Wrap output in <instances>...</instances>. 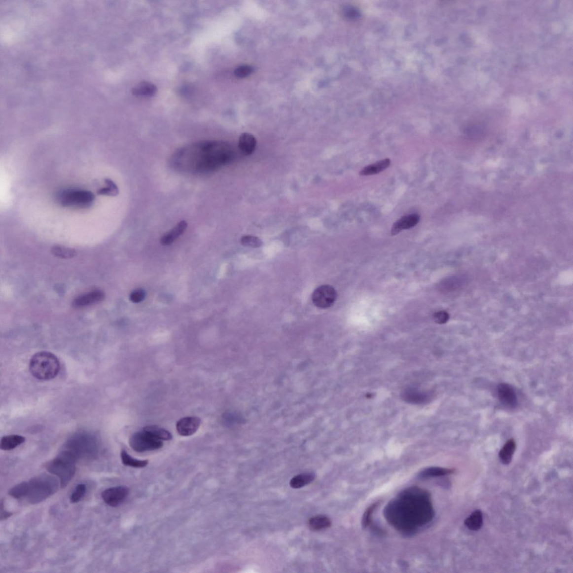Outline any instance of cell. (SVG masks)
I'll return each instance as SVG.
<instances>
[{
  "mask_svg": "<svg viewBox=\"0 0 573 573\" xmlns=\"http://www.w3.org/2000/svg\"><path fill=\"white\" fill-rule=\"evenodd\" d=\"M516 448V443L513 439H510L501 448L500 454L501 462L507 465L511 463L513 454Z\"/></svg>",
  "mask_w": 573,
  "mask_h": 573,
  "instance_id": "44dd1931",
  "label": "cell"
},
{
  "mask_svg": "<svg viewBox=\"0 0 573 573\" xmlns=\"http://www.w3.org/2000/svg\"><path fill=\"white\" fill-rule=\"evenodd\" d=\"M129 443L132 449L138 452L159 450L164 446L161 440L152 437L143 430L133 434Z\"/></svg>",
  "mask_w": 573,
  "mask_h": 573,
  "instance_id": "ba28073f",
  "label": "cell"
},
{
  "mask_svg": "<svg viewBox=\"0 0 573 573\" xmlns=\"http://www.w3.org/2000/svg\"><path fill=\"white\" fill-rule=\"evenodd\" d=\"M26 441L22 435L12 434L4 436L0 441V448L3 451H10L22 445Z\"/></svg>",
  "mask_w": 573,
  "mask_h": 573,
  "instance_id": "ac0fdd59",
  "label": "cell"
},
{
  "mask_svg": "<svg viewBox=\"0 0 573 573\" xmlns=\"http://www.w3.org/2000/svg\"><path fill=\"white\" fill-rule=\"evenodd\" d=\"M11 514L10 512H8L7 511H6V510H4L3 506V502H1V520H6V519H7V518H9L11 516Z\"/></svg>",
  "mask_w": 573,
  "mask_h": 573,
  "instance_id": "d590c367",
  "label": "cell"
},
{
  "mask_svg": "<svg viewBox=\"0 0 573 573\" xmlns=\"http://www.w3.org/2000/svg\"><path fill=\"white\" fill-rule=\"evenodd\" d=\"M315 478L314 473H304L293 477L290 481V485L294 489L301 488L312 482Z\"/></svg>",
  "mask_w": 573,
  "mask_h": 573,
  "instance_id": "d4e9b609",
  "label": "cell"
},
{
  "mask_svg": "<svg viewBox=\"0 0 573 573\" xmlns=\"http://www.w3.org/2000/svg\"><path fill=\"white\" fill-rule=\"evenodd\" d=\"M77 460L93 459L98 454L96 441L92 436L81 434L75 436L66 444L65 450Z\"/></svg>",
  "mask_w": 573,
  "mask_h": 573,
  "instance_id": "52a82bcc",
  "label": "cell"
},
{
  "mask_svg": "<svg viewBox=\"0 0 573 573\" xmlns=\"http://www.w3.org/2000/svg\"><path fill=\"white\" fill-rule=\"evenodd\" d=\"M386 520L402 533L414 532L433 520L434 510L430 494L412 487L404 490L386 505Z\"/></svg>",
  "mask_w": 573,
  "mask_h": 573,
  "instance_id": "6da1fadb",
  "label": "cell"
},
{
  "mask_svg": "<svg viewBox=\"0 0 573 573\" xmlns=\"http://www.w3.org/2000/svg\"><path fill=\"white\" fill-rule=\"evenodd\" d=\"M420 221V215L418 214H412L401 217L394 224L391 230L393 236L399 234L400 232L405 230H408L417 225Z\"/></svg>",
  "mask_w": 573,
  "mask_h": 573,
  "instance_id": "9a60e30c",
  "label": "cell"
},
{
  "mask_svg": "<svg viewBox=\"0 0 573 573\" xmlns=\"http://www.w3.org/2000/svg\"><path fill=\"white\" fill-rule=\"evenodd\" d=\"M254 72L253 68L250 66L243 65L236 68L234 71L235 75L239 78H246Z\"/></svg>",
  "mask_w": 573,
  "mask_h": 573,
  "instance_id": "1f68e13d",
  "label": "cell"
},
{
  "mask_svg": "<svg viewBox=\"0 0 573 573\" xmlns=\"http://www.w3.org/2000/svg\"><path fill=\"white\" fill-rule=\"evenodd\" d=\"M177 164L197 172L213 171L233 159V149L221 141H204L186 147L177 153Z\"/></svg>",
  "mask_w": 573,
  "mask_h": 573,
  "instance_id": "7a4b0ae2",
  "label": "cell"
},
{
  "mask_svg": "<svg viewBox=\"0 0 573 573\" xmlns=\"http://www.w3.org/2000/svg\"><path fill=\"white\" fill-rule=\"evenodd\" d=\"M308 525L311 530L315 531H322L329 528L331 525V521L329 517L319 515L311 518L309 520Z\"/></svg>",
  "mask_w": 573,
  "mask_h": 573,
  "instance_id": "7402d4cb",
  "label": "cell"
},
{
  "mask_svg": "<svg viewBox=\"0 0 573 573\" xmlns=\"http://www.w3.org/2000/svg\"><path fill=\"white\" fill-rule=\"evenodd\" d=\"M121 459L122 463L127 466L135 468H143L146 467L148 464V460H140L133 458L125 450L121 452Z\"/></svg>",
  "mask_w": 573,
  "mask_h": 573,
  "instance_id": "4316f807",
  "label": "cell"
},
{
  "mask_svg": "<svg viewBox=\"0 0 573 573\" xmlns=\"http://www.w3.org/2000/svg\"><path fill=\"white\" fill-rule=\"evenodd\" d=\"M129 489L124 486L111 487L105 490L102 493L105 503L112 507H116L122 504L128 496Z\"/></svg>",
  "mask_w": 573,
  "mask_h": 573,
  "instance_id": "30bf717a",
  "label": "cell"
},
{
  "mask_svg": "<svg viewBox=\"0 0 573 573\" xmlns=\"http://www.w3.org/2000/svg\"><path fill=\"white\" fill-rule=\"evenodd\" d=\"M376 506L377 504H373V505L369 506V507L366 510V512L364 513L362 519V525L363 526L365 527V528L371 524L372 514L373 512H374Z\"/></svg>",
  "mask_w": 573,
  "mask_h": 573,
  "instance_id": "d6a6232c",
  "label": "cell"
},
{
  "mask_svg": "<svg viewBox=\"0 0 573 573\" xmlns=\"http://www.w3.org/2000/svg\"><path fill=\"white\" fill-rule=\"evenodd\" d=\"M106 186L98 191L97 193L102 196H107L110 197H115L117 196L119 194V189L118 186L115 184V182L110 179L107 178L105 180Z\"/></svg>",
  "mask_w": 573,
  "mask_h": 573,
  "instance_id": "83f0119b",
  "label": "cell"
},
{
  "mask_svg": "<svg viewBox=\"0 0 573 573\" xmlns=\"http://www.w3.org/2000/svg\"><path fill=\"white\" fill-rule=\"evenodd\" d=\"M61 487L57 477L47 474L40 475L12 487L9 495L15 499L26 500L29 503L36 504L53 495Z\"/></svg>",
  "mask_w": 573,
  "mask_h": 573,
  "instance_id": "3957f363",
  "label": "cell"
},
{
  "mask_svg": "<svg viewBox=\"0 0 573 573\" xmlns=\"http://www.w3.org/2000/svg\"><path fill=\"white\" fill-rule=\"evenodd\" d=\"M455 470L454 469L442 468L439 467H430L426 469L423 471L420 474V476L422 478H427V477H441L447 475L453 474Z\"/></svg>",
  "mask_w": 573,
  "mask_h": 573,
  "instance_id": "484cf974",
  "label": "cell"
},
{
  "mask_svg": "<svg viewBox=\"0 0 573 573\" xmlns=\"http://www.w3.org/2000/svg\"><path fill=\"white\" fill-rule=\"evenodd\" d=\"M337 294L333 286L322 285L319 286L313 293L314 305L320 309H327L334 304Z\"/></svg>",
  "mask_w": 573,
  "mask_h": 573,
  "instance_id": "9c48e42d",
  "label": "cell"
},
{
  "mask_svg": "<svg viewBox=\"0 0 573 573\" xmlns=\"http://www.w3.org/2000/svg\"><path fill=\"white\" fill-rule=\"evenodd\" d=\"M87 491L86 485L80 484L77 485L75 489L70 497V501L72 503H76L80 501L85 495Z\"/></svg>",
  "mask_w": 573,
  "mask_h": 573,
  "instance_id": "4dcf8cb0",
  "label": "cell"
},
{
  "mask_svg": "<svg viewBox=\"0 0 573 573\" xmlns=\"http://www.w3.org/2000/svg\"><path fill=\"white\" fill-rule=\"evenodd\" d=\"M257 141L254 136L249 133H243L239 139V148L245 155H251L255 150Z\"/></svg>",
  "mask_w": 573,
  "mask_h": 573,
  "instance_id": "e0dca14e",
  "label": "cell"
},
{
  "mask_svg": "<svg viewBox=\"0 0 573 573\" xmlns=\"http://www.w3.org/2000/svg\"><path fill=\"white\" fill-rule=\"evenodd\" d=\"M465 525L469 530L477 531L483 525V513L480 510H476L465 521Z\"/></svg>",
  "mask_w": 573,
  "mask_h": 573,
  "instance_id": "603a6c76",
  "label": "cell"
},
{
  "mask_svg": "<svg viewBox=\"0 0 573 573\" xmlns=\"http://www.w3.org/2000/svg\"><path fill=\"white\" fill-rule=\"evenodd\" d=\"M201 425V419L196 417L182 418L177 423V430L179 434L183 437H189L196 433Z\"/></svg>",
  "mask_w": 573,
  "mask_h": 573,
  "instance_id": "8fae6325",
  "label": "cell"
},
{
  "mask_svg": "<svg viewBox=\"0 0 573 573\" xmlns=\"http://www.w3.org/2000/svg\"><path fill=\"white\" fill-rule=\"evenodd\" d=\"M61 364L57 356L48 352H40L32 357L30 371L36 379L48 381L55 379L60 371Z\"/></svg>",
  "mask_w": 573,
  "mask_h": 573,
  "instance_id": "277c9868",
  "label": "cell"
},
{
  "mask_svg": "<svg viewBox=\"0 0 573 573\" xmlns=\"http://www.w3.org/2000/svg\"><path fill=\"white\" fill-rule=\"evenodd\" d=\"M146 297V292L143 289H138L132 292L130 295V300L134 303L142 302Z\"/></svg>",
  "mask_w": 573,
  "mask_h": 573,
  "instance_id": "836d02e7",
  "label": "cell"
},
{
  "mask_svg": "<svg viewBox=\"0 0 573 573\" xmlns=\"http://www.w3.org/2000/svg\"><path fill=\"white\" fill-rule=\"evenodd\" d=\"M105 298V293L102 290H94L76 297L74 299L72 305L76 308H80L97 304L103 301Z\"/></svg>",
  "mask_w": 573,
  "mask_h": 573,
  "instance_id": "7c38bea8",
  "label": "cell"
},
{
  "mask_svg": "<svg viewBox=\"0 0 573 573\" xmlns=\"http://www.w3.org/2000/svg\"><path fill=\"white\" fill-rule=\"evenodd\" d=\"M143 430L151 435L152 437L161 440V441H164H164H170L173 438V435L168 430L158 426H146L144 427Z\"/></svg>",
  "mask_w": 573,
  "mask_h": 573,
  "instance_id": "cb8c5ba5",
  "label": "cell"
},
{
  "mask_svg": "<svg viewBox=\"0 0 573 573\" xmlns=\"http://www.w3.org/2000/svg\"><path fill=\"white\" fill-rule=\"evenodd\" d=\"M391 161L389 159H385L377 162L375 164L369 165L364 167L359 172V175L362 176H369L375 175L389 168Z\"/></svg>",
  "mask_w": 573,
  "mask_h": 573,
  "instance_id": "d6986e66",
  "label": "cell"
},
{
  "mask_svg": "<svg viewBox=\"0 0 573 573\" xmlns=\"http://www.w3.org/2000/svg\"><path fill=\"white\" fill-rule=\"evenodd\" d=\"M403 399L410 404H422L426 403L430 400V394L421 391L416 388L406 389L402 394Z\"/></svg>",
  "mask_w": 573,
  "mask_h": 573,
  "instance_id": "5bb4252c",
  "label": "cell"
},
{
  "mask_svg": "<svg viewBox=\"0 0 573 573\" xmlns=\"http://www.w3.org/2000/svg\"><path fill=\"white\" fill-rule=\"evenodd\" d=\"M187 227L188 223L185 221L179 222L171 230L163 236L160 240L161 244L164 246L172 244L179 236L184 233Z\"/></svg>",
  "mask_w": 573,
  "mask_h": 573,
  "instance_id": "2e32d148",
  "label": "cell"
},
{
  "mask_svg": "<svg viewBox=\"0 0 573 573\" xmlns=\"http://www.w3.org/2000/svg\"><path fill=\"white\" fill-rule=\"evenodd\" d=\"M498 394L502 404L509 408H514L517 405V397L514 389L507 384H501L498 386Z\"/></svg>",
  "mask_w": 573,
  "mask_h": 573,
  "instance_id": "4fadbf2b",
  "label": "cell"
},
{
  "mask_svg": "<svg viewBox=\"0 0 573 573\" xmlns=\"http://www.w3.org/2000/svg\"><path fill=\"white\" fill-rule=\"evenodd\" d=\"M56 199L62 207L85 210L93 205L95 197L90 191L70 188L60 190Z\"/></svg>",
  "mask_w": 573,
  "mask_h": 573,
  "instance_id": "8992f818",
  "label": "cell"
},
{
  "mask_svg": "<svg viewBox=\"0 0 573 573\" xmlns=\"http://www.w3.org/2000/svg\"><path fill=\"white\" fill-rule=\"evenodd\" d=\"M77 460L66 450L46 464L47 471L59 479L61 488H64L72 481L76 472Z\"/></svg>",
  "mask_w": 573,
  "mask_h": 573,
  "instance_id": "5b68a950",
  "label": "cell"
},
{
  "mask_svg": "<svg viewBox=\"0 0 573 573\" xmlns=\"http://www.w3.org/2000/svg\"><path fill=\"white\" fill-rule=\"evenodd\" d=\"M241 244L244 247L257 248L262 246L263 242L259 238L252 235L243 236L240 240Z\"/></svg>",
  "mask_w": 573,
  "mask_h": 573,
  "instance_id": "f546056e",
  "label": "cell"
},
{
  "mask_svg": "<svg viewBox=\"0 0 573 573\" xmlns=\"http://www.w3.org/2000/svg\"><path fill=\"white\" fill-rule=\"evenodd\" d=\"M52 254L62 259H70L76 255V251L73 249L56 246L52 249Z\"/></svg>",
  "mask_w": 573,
  "mask_h": 573,
  "instance_id": "f1b7e54d",
  "label": "cell"
},
{
  "mask_svg": "<svg viewBox=\"0 0 573 573\" xmlns=\"http://www.w3.org/2000/svg\"><path fill=\"white\" fill-rule=\"evenodd\" d=\"M449 319V315L445 311H438L435 313L434 320L436 323L443 324L446 323Z\"/></svg>",
  "mask_w": 573,
  "mask_h": 573,
  "instance_id": "e575fe53",
  "label": "cell"
},
{
  "mask_svg": "<svg viewBox=\"0 0 573 573\" xmlns=\"http://www.w3.org/2000/svg\"><path fill=\"white\" fill-rule=\"evenodd\" d=\"M156 86L152 83L143 81L132 89V93L138 97H151L157 92Z\"/></svg>",
  "mask_w": 573,
  "mask_h": 573,
  "instance_id": "ffe728a7",
  "label": "cell"
}]
</instances>
